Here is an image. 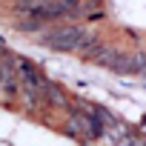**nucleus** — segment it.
Returning a JSON list of instances; mask_svg holds the SVG:
<instances>
[{
  "instance_id": "1",
  "label": "nucleus",
  "mask_w": 146,
  "mask_h": 146,
  "mask_svg": "<svg viewBox=\"0 0 146 146\" xmlns=\"http://www.w3.org/2000/svg\"><path fill=\"white\" fill-rule=\"evenodd\" d=\"M89 32L83 26H72V23H63V26H54L49 32L40 35V43L49 46V49H57V52H78L83 43H86Z\"/></svg>"
}]
</instances>
